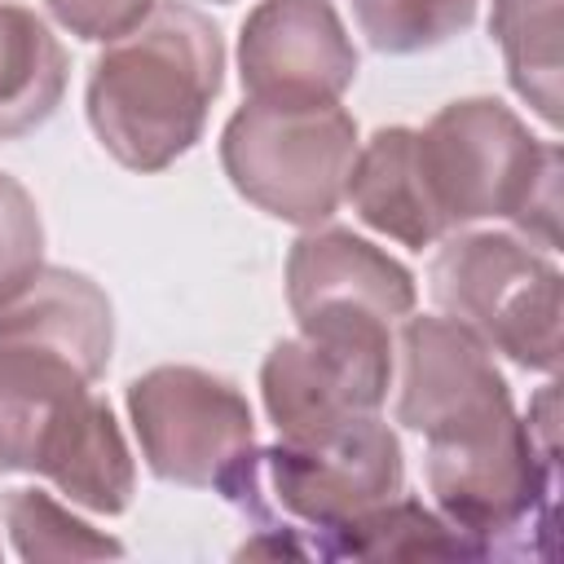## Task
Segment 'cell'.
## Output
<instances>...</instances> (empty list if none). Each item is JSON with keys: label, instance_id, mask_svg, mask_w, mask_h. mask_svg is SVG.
Returning a JSON list of instances; mask_svg holds the SVG:
<instances>
[{"label": "cell", "instance_id": "cell-16", "mask_svg": "<svg viewBox=\"0 0 564 564\" xmlns=\"http://www.w3.org/2000/svg\"><path fill=\"white\" fill-rule=\"evenodd\" d=\"M322 555H352V560H401V555H445V560H476L485 555L471 538H463L445 516L427 511L419 498H388L357 520H348Z\"/></svg>", "mask_w": 564, "mask_h": 564}, {"label": "cell", "instance_id": "cell-2", "mask_svg": "<svg viewBox=\"0 0 564 564\" xmlns=\"http://www.w3.org/2000/svg\"><path fill=\"white\" fill-rule=\"evenodd\" d=\"M0 471L44 476L97 516L128 511L137 489V463L93 379L26 344H0Z\"/></svg>", "mask_w": 564, "mask_h": 564}, {"label": "cell", "instance_id": "cell-13", "mask_svg": "<svg viewBox=\"0 0 564 564\" xmlns=\"http://www.w3.org/2000/svg\"><path fill=\"white\" fill-rule=\"evenodd\" d=\"M344 198L370 229L397 238L410 251L445 238L419 163V128H379L366 145H357Z\"/></svg>", "mask_w": 564, "mask_h": 564}, {"label": "cell", "instance_id": "cell-15", "mask_svg": "<svg viewBox=\"0 0 564 564\" xmlns=\"http://www.w3.org/2000/svg\"><path fill=\"white\" fill-rule=\"evenodd\" d=\"M489 35L502 48L511 88L542 115L560 123V0H494Z\"/></svg>", "mask_w": 564, "mask_h": 564}, {"label": "cell", "instance_id": "cell-8", "mask_svg": "<svg viewBox=\"0 0 564 564\" xmlns=\"http://www.w3.org/2000/svg\"><path fill=\"white\" fill-rule=\"evenodd\" d=\"M260 366V397L278 436H317L348 419L379 414L392 383V322L322 313L295 322Z\"/></svg>", "mask_w": 564, "mask_h": 564}, {"label": "cell", "instance_id": "cell-3", "mask_svg": "<svg viewBox=\"0 0 564 564\" xmlns=\"http://www.w3.org/2000/svg\"><path fill=\"white\" fill-rule=\"evenodd\" d=\"M419 163L432 207L449 229L511 220L524 242H560V145L538 141L502 101L463 97L419 132Z\"/></svg>", "mask_w": 564, "mask_h": 564}, {"label": "cell", "instance_id": "cell-7", "mask_svg": "<svg viewBox=\"0 0 564 564\" xmlns=\"http://www.w3.org/2000/svg\"><path fill=\"white\" fill-rule=\"evenodd\" d=\"M436 308L485 348L524 370L551 375L560 361V269L533 242L498 229L449 238L427 273Z\"/></svg>", "mask_w": 564, "mask_h": 564}, {"label": "cell", "instance_id": "cell-14", "mask_svg": "<svg viewBox=\"0 0 564 564\" xmlns=\"http://www.w3.org/2000/svg\"><path fill=\"white\" fill-rule=\"evenodd\" d=\"M66 93V53L26 4H0V141L53 119Z\"/></svg>", "mask_w": 564, "mask_h": 564}, {"label": "cell", "instance_id": "cell-20", "mask_svg": "<svg viewBox=\"0 0 564 564\" xmlns=\"http://www.w3.org/2000/svg\"><path fill=\"white\" fill-rule=\"evenodd\" d=\"M44 4L70 35L93 40V44H110L128 35L154 9V0H44Z\"/></svg>", "mask_w": 564, "mask_h": 564}, {"label": "cell", "instance_id": "cell-6", "mask_svg": "<svg viewBox=\"0 0 564 564\" xmlns=\"http://www.w3.org/2000/svg\"><path fill=\"white\" fill-rule=\"evenodd\" d=\"M357 159V123L339 101L269 106L247 101L220 132L229 185L273 220L317 229L344 203Z\"/></svg>", "mask_w": 564, "mask_h": 564}, {"label": "cell", "instance_id": "cell-4", "mask_svg": "<svg viewBox=\"0 0 564 564\" xmlns=\"http://www.w3.org/2000/svg\"><path fill=\"white\" fill-rule=\"evenodd\" d=\"M401 485L397 432L379 414H361L317 436H278V445L251 449L216 494L260 520V529L313 533L304 551L322 555L348 520L397 498Z\"/></svg>", "mask_w": 564, "mask_h": 564}, {"label": "cell", "instance_id": "cell-21", "mask_svg": "<svg viewBox=\"0 0 564 564\" xmlns=\"http://www.w3.org/2000/svg\"><path fill=\"white\" fill-rule=\"evenodd\" d=\"M216 4H229V0H216Z\"/></svg>", "mask_w": 564, "mask_h": 564}, {"label": "cell", "instance_id": "cell-5", "mask_svg": "<svg viewBox=\"0 0 564 564\" xmlns=\"http://www.w3.org/2000/svg\"><path fill=\"white\" fill-rule=\"evenodd\" d=\"M397 423L427 441L423 467L480 463L529 441L494 348L449 317H405Z\"/></svg>", "mask_w": 564, "mask_h": 564}, {"label": "cell", "instance_id": "cell-17", "mask_svg": "<svg viewBox=\"0 0 564 564\" xmlns=\"http://www.w3.org/2000/svg\"><path fill=\"white\" fill-rule=\"evenodd\" d=\"M4 529L22 560H119L123 546L40 489H13L4 498Z\"/></svg>", "mask_w": 564, "mask_h": 564}, {"label": "cell", "instance_id": "cell-12", "mask_svg": "<svg viewBox=\"0 0 564 564\" xmlns=\"http://www.w3.org/2000/svg\"><path fill=\"white\" fill-rule=\"evenodd\" d=\"M0 344L48 348L88 379H101L115 348V313L93 278L40 264V273L0 304Z\"/></svg>", "mask_w": 564, "mask_h": 564}, {"label": "cell", "instance_id": "cell-10", "mask_svg": "<svg viewBox=\"0 0 564 564\" xmlns=\"http://www.w3.org/2000/svg\"><path fill=\"white\" fill-rule=\"evenodd\" d=\"M247 101L326 106L357 79V48L330 0H260L238 35Z\"/></svg>", "mask_w": 564, "mask_h": 564}, {"label": "cell", "instance_id": "cell-1", "mask_svg": "<svg viewBox=\"0 0 564 564\" xmlns=\"http://www.w3.org/2000/svg\"><path fill=\"white\" fill-rule=\"evenodd\" d=\"M220 70L225 44L216 22L181 0H163L93 62L88 123L128 172H163L203 137Z\"/></svg>", "mask_w": 564, "mask_h": 564}, {"label": "cell", "instance_id": "cell-19", "mask_svg": "<svg viewBox=\"0 0 564 564\" xmlns=\"http://www.w3.org/2000/svg\"><path fill=\"white\" fill-rule=\"evenodd\" d=\"M44 264V225L35 198L0 172V304L40 273Z\"/></svg>", "mask_w": 564, "mask_h": 564}, {"label": "cell", "instance_id": "cell-11", "mask_svg": "<svg viewBox=\"0 0 564 564\" xmlns=\"http://www.w3.org/2000/svg\"><path fill=\"white\" fill-rule=\"evenodd\" d=\"M414 273L352 229H308L286 256V304L295 322L344 313L401 322L414 313Z\"/></svg>", "mask_w": 564, "mask_h": 564}, {"label": "cell", "instance_id": "cell-9", "mask_svg": "<svg viewBox=\"0 0 564 564\" xmlns=\"http://www.w3.org/2000/svg\"><path fill=\"white\" fill-rule=\"evenodd\" d=\"M128 419L145 467L185 489H220L256 449L247 397L198 366H154L128 383Z\"/></svg>", "mask_w": 564, "mask_h": 564}, {"label": "cell", "instance_id": "cell-18", "mask_svg": "<svg viewBox=\"0 0 564 564\" xmlns=\"http://www.w3.org/2000/svg\"><path fill=\"white\" fill-rule=\"evenodd\" d=\"M352 18L370 48L405 57L467 31L476 0H352Z\"/></svg>", "mask_w": 564, "mask_h": 564}]
</instances>
